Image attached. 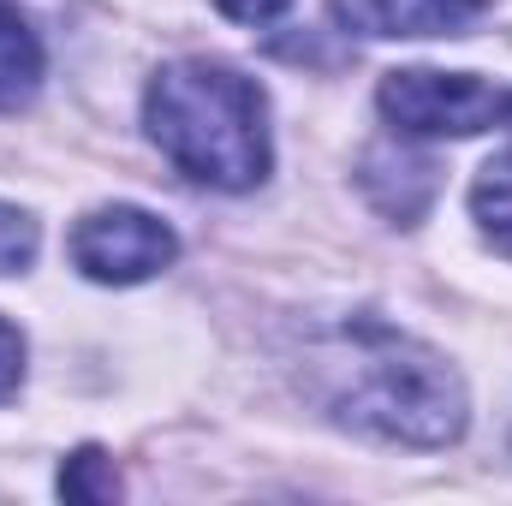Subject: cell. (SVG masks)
I'll return each instance as SVG.
<instances>
[{"mask_svg":"<svg viewBox=\"0 0 512 506\" xmlns=\"http://www.w3.org/2000/svg\"><path fill=\"white\" fill-rule=\"evenodd\" d=\"M143 120L161 155L203 185L245 191L268 173V102L233 66L179 60L155 72L143 96Z\"/></svg>","mask_w":512,"mask_h":506,"instance_id":"obj_1","label":"cell"},{"mask_svg":"<svg viewBox=\"0 0 512 506\" xmlns=\"http://www.w3.org/2000/svg\"><path fill=\"white\" fill-rule=\"evenodd\" d=\"M346 423L405 441V447H441L465 429V387L459 376L417 340L405 334H364L358 346V376L340 399Z\"/></svg>","mask_w":512,"mask_h":506,"instance_id":"obj_2","label":"cell"},{"mask_svg":"<svg viewBox=\"0 0 512 506\" xmlns=\"http://www.w3.org/2000/svg\"><path fill=\"white\" fill-rule=\"evenodd\" d=\"M507 90L477 78V72H387L382 78V114L405 137H471L507 120Z\"/></svg>","mask_w":512,"mask_h":506,"instance_id":"obj_3","label":"cell"},{"mask_svg":"<svg viewBox=\"0 0 512 506\" xmlns=\"http://www.w3.org/2000/svg\"><path fill=\"white\" fill-rule=\"evenodd\" d=\"M173 251H179L173 227L161 215H149V209H96L72 233V262L90 280H108V286L149 280L155 268L173 262Z\"/></svg>","mask_w":512,"mask_h":506,"instance_id":"obj_4","label":"cell"},{"mask_svg":"<svg viewBox=\"0 0 512 506\" xmlns=\"http://www.w3.org/2000/svg\"><path fill=\"white\" fill-rule=\"evenodd\" d=\"M483 0H340V18L364 36H465Z\"/></svg>","mask_w":512,"mask_h":506,"instance_id":"obj_5","label":"cell"},{"mask_svg":"<svg viewBox=\"0 0 512 506\" xmlns=\"http://www.w3.org/2000/svg\"><path fill=\"white\" fill-rule=\"evenodd\" d=\"M36 84H42V42H36V30L18 18V6L0 0V108L30 102Z\"/></svg>","mask_w":512,"mask_h":506,"instance_id":"obj_6","label":"cell"},{"mask_svg":"<svg viewBox=\"0 0 512 506\" xmlns=\"http://www.w3.org/2000/svg\"><path fill=\"white\" fill-rule=\"evenodd\" d=\"M471 209H477L483 233L512 256V143L483 167V179H477V191H471Z\"/></svg>","mask_w":512,"mask_h":506,"instance_id":"obj_7","label":"cell"},{"mask_svg":"<svg viewBox=\"0 0 512 506\" xmlns=\"http://www.w3.org/2000/svg\"><path fill=\"white\" fill-rule=\"evenodd\" d=\"M60 495H72V501H114L120 483H114V471H102V453L84 447V453L60 471Z\"/></svg>","mask_w":512,"mask_h":506,"instance_id":"obj_8","label":"cell"},{"mask_svg":"<svg viewBox=\"0 0 512 506\" xmlns=\"http://www.w3.org/2000/svg\"><path fill=\"white\" fill-rule=\"evenodd\" d=\"M30 256H36V221H30L24 209L0 203V274L30 268Z\"/></svg>","mask_w":512,"mask_h":506,"instance_id":"obj_9","label":"cell"},{"mask_svg":"<svg viewBox=\"0 0 512 506\" xmlns=\"http://www.w3.org/2000/svg\"><path fill=\"white\" fill-rule=\"evenodd\" d=\"M18 376H24V340H18V328L0 322V399L18 387Z\"/></svg>","mask_w":512,"mask_h":506,"instance_id":"obj_10","label":"cell"},{"mask_svg":"<svg viewBox=\"0 0 512 506\" xmlns=\"http://www.w3.org/2000/svg\"><path fill=\"white\" fill-rule=\"evenodd\" d=\"M221 12H227V18H239V24H262V18L286 12V0H221Z\"/></svg>","mask_w":512,"mask_h":506,"instance_id":"obj_11","label":"cell"},{"mask_svg":"<svg viewBox=\"0 0 512 506\" xmlns=\"http://www.w3.org/2000/svg\"><path fill=\"white\" fill-rule=\"evenodd\" d=\"M507 131H512V102H507Z\"/></svg>","mask_w":512,"mask_h":506,"instance_id":"obj_12","label":"cell"}]
</instances>
